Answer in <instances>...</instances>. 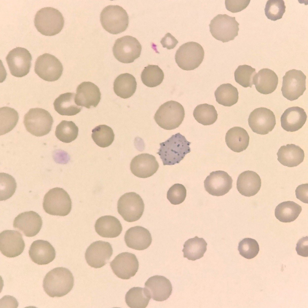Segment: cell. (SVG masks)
<instances>
[{"instance_id":"obj_1","label":"cell","mask_w":308,"mask_h":308,"mask_svg":"<svg viewBox=\"0 0 308 308\" xmlns=\"http://www.w3.org/2000/svg\"><path fill=\"white\" fill-rule=\"evenodd\" d=\"M74 279L68 269L58 267L48 273L43 282L44 290L49 296L60 297L67 294L72 289Z\"/></svg>"},{"instance_id":"obj_2","label":"cell","mask_w":308,"mask_h":308,"mask_svg":"<svg viewBox=\"0 0 308 308\" xmlns=\"http://www.w3.org/2000/svg\"><path fill=\"white\" fill-rule=\"evenodd\" d=\"M190 143L184 136L177 133L160 143V148L157 154L163 165H174L179 163L186 155L190 152Z\"/></svg>"},{"instance_id":"obj_3","label":"cell","mask_w":308,"mask_h":308,"mask_svg":"<svg viewBox=\"0 0 308 308\" xmlns=\"http://www.w3.org/2000/svg\"><path fill=\"white\" fill-rule=\"evenodd\" d=\"M64 23L62 13L51 7L42 8L38 11L34 20L37 30L46 36H53L59 33L62 29Z\"/></svg>"},{"instance_id":"obj_4","label":"cell","mask_w":308,"mask_h":308,"mask_svg":"<svg viewBox=\"0 0 308 308\" xmlns=\"http://www.w3.org/2000/svg\"><path fill=\"white\" fill-rule=\"evenodd\" d=\"M183 107L180 103L171 100L162 105L155 113L154 118L161 128L171 130L178 128L185 116Z\"/></svg>"},{"instance_id":"obj_5","label":"cell","mask_w":308,"mask_h":308,"mask_svg":"<svg viewBox=\"0 0 308 308\" xmlns=\"http://www.w3.org/2000/svg\"><path fill=\"white\" fill-rule=\"evenodd\" d=\"M72 202L68 193L60 187L53 188L45 195L43 207L47 213L53 215L64 216L72 209Z\"/></svg>"},{"instance_id":"obj_6","label":"cell","mask_w":308,"mask_h":308,"mask_svg":"<svg viewBox=\"0 0 308 308\" xmlns=\"http://www.w3.org/2000/svg\"><path fill=\"white\" fill-rule=\"evenodd\" d=\"M100 19L103 28L113 34L125 31L129 22L126 11L118 5H111L105 7L101 13Z\"/></svg>"},{"instance_id":"obj_7","label":"cell","mask_w":308,"mask_h":308,"mask_svg":"<svg viewBox=\"0 0 308 308\" xmlns=\"http://www.w3.org/2000/svg\"><path fill=\"white\" fill-rule=\"evenodd\" d=\"M53 119L50 113L41 108L30 109L25 115L23 123L27 131L32 134L41 137L51 130Z\"/></svg>"},{"instance_id":"obj_8","label":"cell","mask_w":308,"mask_h":308,"mask_svg":"<svg viewBox=\"0 0 308 308\" xmlns=\"http://www.w3.org/2000/svg\"><path fill=\"white\" fill-rule=\"evenodd\" d=\"M205 55L202 46L194 42L183 44L177 51L175 59L181 69L185 70H193L198 67L203 61Z\"/></svg>"},{"instance_id":"obj_9","label":"cell","mask_w":308,"mask_h":308,"mask_svg":"<svg viewBox=\"0 0 308 308\" xmlns=\"http://www.w3.org/2000/svg\"><path fill=\"white\" fill-rule=\"evenodd\" d=\"M239 23L235 17L226 14H219L209 25L210 31L216 39L224 43L233 40L238 35Z\"/></svg>"},{"instance_id":"obj_10","label":"cell","mask_w":308,"mask_h":308,"mask_svg":"<svg viewBox=\"0 0 308 308\" xmlns=\"http://www.w3.org/2000/svg\"><path fill=\"white\" fill-rule=\"evenodd\" d=\"M144 204L141 197L134 192L126 193L117 203V210L124 220L132 222L138 220L144 211Z\"/></svg>"},{"instance_id":"obj_11","label":"cell","mask_w":308,"mask_h":308,"mask_svg":"<svg viewBox=\"0 0 308 308\" xmlns=\"http://www.w3.org/2000/svg\"><path fill=\"white\" fill-rule=\"evenodd\" d=\"M141 45L135 37L126 35L116 40L112 48L113 55L119 62L130 63L140 57Z\"/></svg>"},{"instance_id":"obj_12","label":"cell","mask_w":308,"mask_h":308,"mask_svg":"<svg viewBox=\"0 0 308 308\" xmlns=\"http://www.w3.org/2000/svg\"><path fill=\"white\" fill-rule=\"evenodd\" d=\"M63 70V65L54 55L45 53L37 58L35 64L34 71L39 77L48 82L58 80Z\"/></svg>"},{"instance_id":"obj_13","label":"cell","mask_w":308,"mask_h":308,"mask_svg":"<svg viewBox=\"0 0 308 308\" xmlns=\"http://www.w3.org/2000/svg\"><path fill=\"white\" fill-rule=\"evenodd\" d=\"M306 79L301 70L292 69L286 72L283 77L281 88L283 96L290 101L297 99L306 90Z\"/></svg>"},{"instance_id":"obj_14","label":"cell","mask_w":308,"mask_h":308,"mask_svg":"<svg viewBox=\"0 0 308 308\" xmlns=\"http://www.w3.org/2000/svg\"><path fill=\"white\" fill-rule=\"evenodd\" d=\"M32 57L26 49L17 47L10 51L6 60L11 74L17 77H22L29 72Z\"/></svg>"},{"instance_id":"obj_15","label":"cell","mask_w":308,"mask_h":308,"mask_svg":"<svg viewBox=\"0 0 308 308\" xmlns=\"http://www.w3.org/2000/svg\"><path fill=\"white\" fill-rule=\"evenodd\" d=\"M248 125L253 132L265 135L274 129L276 124L273 112L267 108L261 107L254 109L250 114Z\"/></svg>"},{"instance_id":"obj_16","label":"cell","mask_w":308,"mask_h":308,"mask_svg":"<svg viewBox=\"0 0 308 308\" xmlns=\"http://www.w3.org/2000/svg\"><path fill=\"white\" fill-rule=\"evenodd\" d=\"M110 266L113 273L118 277L128 279L136 274L138 270L139 263L134 254L124 252L116 256L110 262Z\"/></svg>"},{"instance_id":"obj_17","label":"cell","mask_w":308,"mask_h":308,"mask_svg":"<svg viewBox=\"0 0 308 308\" xmlns=\"http://www.w3.org/2000/svg\"><path fill=\"white\" fill-rule=\"evenodd\" d=\"M112 254L113 249L109 242L98 241L92 243L87 248L85 257L89 266L98 268L107 263Z\"/></svg>"},{"instance_id":"obj_18","label":"cell","mask_w":308,"mask_h":308,"mask_svg":"<svg viewBox=\"0 0 308 308\" xmlns=\"http://www.w3.org/2000/svg\"><path fill=\"white\" fill-rule=\"evenodd\" d=\"M22 235L19 231L5 230L0 234V250L8 257H14L22 254L25 247Z\"/></svg>"},{"instance_id":"obj_19","label":"cell","mask_w":308,"mask_h":308,"mask_svg":"<svg viewBox=\"0 0 308 308\" xmlns=\"http://www.w3.org/2000/svg\"><path fill=\"white\" fill-rule=\"evenodd\" d=\"M233 180L228 174L222 171H213L204 181L205 190L214 196H220L227 193L232 187Z\"/></svg>"},{"instance_id":"obj_20","label":"cell","mask_w":308,"mask_h":308,"mask_svg":"<svg viewBox=\"0 0 308 308\" xmlns=\"http://www.w3.org/2000/svg\"><path fill=\"white\" fill-rule=\"evenodd\" d=\"M42 225L41 216L33 211H25L18 214L13 221V227L22 232L26 236H35L40 231Z\"/></svg>"},{"instance_id":"obj_21","label":"cell","mask_w":308,"mask_h":308,"mask_svg":"<svg viewBox=\"0 0 308 308\" xmlns=\"http://www.w3.org/2000/svg\"><path fill=\"white\" fill-rule=\"evenodd\" d=\"M159 164L155 157L148 153H142L135 156L130 165L131 171L135 176L141 178L151 177L156 173Z\"/></svg>"},{"instance_id":"obj_22","label":"cell","mask_w":308,"mask_h":308,"mask_svg":"<svg viewBox=\"0 0 308 308\" xmlns=\"http://www.w3.org/2000/svg\"><path fill=\"white\" fill-rule=\"evenodd\" d=\"M145 288L153 300L162 301L167 300L171 295L172 284L164 276L155 275L149 278L145 283Z\"/></svg>"},{"instance_id":"obj_23","label":"cell","mask_w":308,"mask_h":308,"mask_svg":"<svg viewBox=\"0 0 308 308\" xmlns=\"http://www.w3.org/2000/svg\"><path fill=\"white\" fill-rule=\"evenodd\" d=\"M101 94L98 87L90 82H82L77 87L75 102L79 106L88 109L96 107L101 99Z\"/></svg>"},{"instance_id":"obj_24","label":"cell","mask_w":308,"mask_h":308,"mask_svg":"<svg viewBox=\"0 0 308 308\" xmlns=\"http://www.w3.org/2000/svg\"><path fill=\"white\" fill-rule=\"evenodd\" d=\"M29 256L34 263L40 265L47 264L56 257L54 248L47 241L38 240L34 241L29 251Z\"/></svg>"},{"instance_id":"obj_25","label":"cell","mask_w":308,"mask_h":308,"mask_svg":"<svg viewBox=\"0 0 308 308\" xmlns=\"http://www.w3.org/2000/svg\"><path fill=\"white\" fill-rule=\"evenodd\" d=\"M124 240L127 246L137 250L146 249L151 245L152 237L149 231L140 226L131 227L126 232Z\"/></svg>"},{"instance_id":"obj_26","label":"cell","mask_w":308,"mask_h":308,"mask_svg":"<svg viewBox=\"0 0 308 308\" xmlns=\"http://www.w3.org/2000/svg\"><path fill=\"white\" fill-rule=\"evenodd\" d=\"M307 118L304 109L298 106L288 108L281 117L282 128L287 131L293 132L300 129L305 124Z\"/></svg>"},{"instance_id":"obj_27","label":"cell","mask_w":308,"mask_h":308,"mask_svg":"<svg viewBox=\"0 0 308 308\" xmlns=\"http://www.w3.org/2000/svg\"><path fill=\"white\" fill-rule=\"evenodd\" d=\"M261 185V180L259 175L254 171L249 170L240 174L236 183L239 192L247 197L256 195L260 190Z\"/></svg>"},{"instance_id":"obj_28","label":"cell","mask_w":308,"mask_h":308,"mask_svg":"<svg viewBox=\"0 0 308 308\" xmlns=\"http://www.w3.org/2000/svg\"><path fill=\"white\" fill-rule=\"evenodd\" d=\"M253 82L258 92L267 94L272 93L276 90L278 83V78L273 71L263 68L255 74Z\"/></svg>"},{"instance_id":"obj_29","label":"cell","mask_w":308,"mask_h":308,"mask_svg":"<svg viewBox=\"0 0 308 308\" xmlns=\"http://www.w3.org/2000/svg\"><path fill=\"white\" fill-rule=\"evenodd\" d=\"M277 155L279 162L289 167L298 166L303 162L304 158L303 150L299 146L293 144L281 146Z\"/></svg>"},{"instance_id":"obj_30","label":"cell","mask_w":308,"mask_h":308,"mask_svg":"<svg viewBox=\"0 0 308 308\" xmlns=\"http://www.w3.org/2000/svg\"><path fill=\"white\" fill-rule=\"evenodd\" d=\"M94 227L96 232L100 236L113 238L121 233L122 227L119 220L110 215L102 216L96 220Z\"/></svg>"},{"instance_id":"obj_31","label":"cell","mask_w":308,"mask_h":308,"mask_svg":"<svg viewBox=\"0 0 308 308\" xmlns=\"http://www.w3.org/2000/svg\"><path fill=\"white\" fill-rule=\"evenodd\" d=\"M225 141L229 148L234 152H239L246 149L249 142L247 131L239 127L230 129L225 136Z\"/></svg>"},{"instance_id":"obj_32","label":"cell","mask_w":308,"mask_h":308,"mask_svg":"<svg viewBox=\"0 0 308 308\" xmlns=\"http://www.w3.org/2000/svg\"><path fill=\"white\" fill-rule=\"evenodd\" d=\"M54 109L62 116H72L81 110L82 107L75 102V94L67 92L60 94L53 103Z\"/></svg>"},{"instance_id":"obj_33","label":"cell","mask_w":308,"mask_h":308,"mask_svg":"<svg viewBox=\"0 0 308 308\" xmlns=\"http://www.w3.org/2000/svg\"><path fill=\"white\" fill-rule=\"evenodd\" d=\"M137 83L135 78L128 73L121 74L115 79L113 89L118 96L126 99L132 96L135 92Z\"/></svg>"},{"instance_id":"obj_34","label":"cell","mask_w":308,"mask_h":308,"mask_svg":"<svg viewBox=\"0 0 308 308\" xmlns=\"http://www.w3.org/2000/svg\"><path fill=\"white\" fill-rule=\"evenodd\" d=\"M207 243L202 238L197 236L189 239L183 245V257L195 261L202 257L207 250Z\"/></svg>"},{"instance_id":"obj_35","label":"cell","mask_w":308,"mask_h":308,"mask_svg":"<svg viewBox=\"0 0 308 308\" xmlns=\"http://www.w3.org/2000/svg\"><path fill=\"white\" fill-rule=\"evenodd\" d=\"M302 211L301 207L291 201L283 202L276 207L275 215L280 222L290 223L295 220Z\"/></svg>"},{"instance_id":"obj_36","label":"cell","mask_w":308,"mask_h":308,"mask_svg":"<svg viewBox=\"0 0 308 308\" xmlns=\"http://www.w3.org/2000/svg\"><path fill=\"white\" fill-rule=\"evenodd\" d=\"M151 298L145 288L134 287L127 292L125 301L130 308H145L148 305Z\"/></svg>"},{"instance_id":"obj_37","label":"cell","mask_w":308,"mask_h":308,"mask_svg":"<svg viewBox=\"0 0 308 308\" xmlns=\"http://www.w3.org/2000/svg\"><path fill=\"white\" fill-rule=\"evenodd\" d=\"M216 101L225 106H231L238 102L239 92L237 88L229 83L219 86L214 92Z\"/></svg>"},{"instance_id":"obj_38","label":"cell","mask_w":308,"mask_h":308,"mask_svg":"<svg viewBox=\"0 0 308 308\" xmlns=\"http://www.w3.org/2000/svg\"><path fill=\"white\" fill-rule=\"evenodd\" d=\"M193 115L197 122L204 125L214 123L217 120L218 116L214 106L207 103L197 105L193 111Z\"/></svg>"},{"instance_id":"obj_39","label":"cell","mask_w":308,"mask_h":308,"mask_svg":"<svg viewBox=\"0 0 308 308\" xmlns=\"http://www.w3.org/2000/svg\"><path fill=\"white\" fill-rule=\"evenodd\" d=\"M78 132V128L73 122L63 120L57 126L55 135L60 141L68 143L77 138Z\"/></svg>"},{"instance_id":"obj_40","label":"cell","mask_w":308,"mask_h":308,"mask_svg":"<svg viewBox=\"0 0 308 308\" xmlns=\"http://www.w3.org/2000/svg\"><path fill=\"white\" fill-rule=\"evenodd\" d=\"M141 78L143 83L147 86L156 87L162 82L164 73L158 66L149 65L142 72Z\"/></svg>"},{"instance_id":"obj_41","label":"cell","mask_w":308,"mask_h":308,"mask_svg":"<svg viewBox=\"0 0 308 308\" xmlns=\"http://www.w3.org/2000/svg\"><path fill=\"white\" fill-rule=\"evenodd\" d=\"M91 137L98 146L104 148L111 145L113 142L115 135L111 128L105 125L96 126L92 131Z\"/></svg>"},{"instance_id":"obj_42","label":"cell","mask_w":308,"mask_h":308,"mask_svg":"<svg viewBox=\"0 0 308 308\" xmlns=\"http://www.w3.org/2000/svg\"><path fill=\"white\" fill-rule=\"evenodd\" d=\"M19 119L18 113L14 109L3 107L0 108V135L11 131L16 126Z\"/></svg>"},{"instance_id":"obj_43","label":"cell","mask_w":308,"mask_h":308,"mask_svg":"<svg viewBox=\"0 0 308 308\" xmlns=\"http://www.w3.org/2000/svg\"><path fill=\"white\" fill-rule=\"evenodd\" d=\"M256 74V69L251 66L243 65L238 66L234 72L236 82L244 88H251L253 79Z\"/></svg>"},{"instance_id":"obj_44","label":"cell","mask_w":308,"mask_h":308,"mask_svg":"<svg viewBox=\"0 0 308 308\" xmlns=\"http://www.w3.org/2000/svg\"><path fill=\"white\" fill-rule=\"evenodd\" d=\"M0 201H5L14 194L17 183L13 177L6 173H0Z\"/></svg>"},{"instance_id":"obj_45","label":"cell","mask_w":308,"mask_h":308,"mask_svg":"<svg viewBox=\"0 0 308 308\" xmlns=\"http://www.w3.org/2000/svg\"><path fill=\"white\" fill-rule=\"evenodd\" d=\"M285 8V2L283 0H269L265 5V13L268 19L276 21L282 18Z\"/></svg>"},{"instance_id":"obj_46","label":"cell","mask_w":308,"mask_h":308,"mask_svg":"<svg viewBox=\"0 0 308 308\" xmlns=\"http://www.w3.org/2000/svg\"><path fill=\"white\" fill-rule=\"evenodd\" d=\"M238 250L242 256L250 259L254 258L258 254L259 251V246L255 239L246 238L239 242Z\"/></svg>"},{"instance_id":"obj_47","label":"cell","mask_w":308,"mask_h":308,"mask_svg":"<svg viewBox=\"0 0 308 308\" xmlns=\"http://www.w3.org/2000/svg\"><path fill=\"white\" fill-rule=\"evenodd\" d=\"M186 195V190L182 184L176 183L172 186L168 190L167 197L170 203L177 205L182 203Z\"/></svg>"},{"instance_id":"obj_48","label":"cell","mask_w":308,"mask_h":308,"mask_svg":"<svg viewBox=\"0 0 308 308\" xmlns=\"http://www.w3.org/2000/svg\"><path fill=\"white\" fill-rule=\"evenodd\" d=\"M250 0H225L226 8L232 13L240 12L249 5Z\"/></svg>"},{"instance_id":"obj_49","label":"cell","mask_w":308,"mask_h":308,"mask_svg":"<svg viewBox=\"0 0 308 308\" xmlns=\"http://www.w3.org/2000/svg\"><path fill=\"white\" fill-rule=\"evenodd\" d=\"M308 240V236L303 237L297 242L296 250L297 254L304 257H307Z\"/></svg>"},{"instance_id":"obj_50","label":"cell","mask_w":308,"mask_h":308,"mask_svg":"<svg viewBox=\"0 0 308 308\" xmlns=\"http://www.w3.org/2000/svg\"><path fill=\"white\" fill-rule=\"evenodd\" d=\"M308 183L302 184L298 186L295 190L297 198L305 203H308Z\"/></svg>"},{"instance_id":"obj_51","label":"cell","mask_w":308,"mask_h":308,"mask_svg":"<svg viewBox=\"0 0 308 308\" xmlns=\"http://www.w3.org/2000/svg\"><path fill=\"white\" fill-rule=\"evenodd\" d=\"M178 42L175 38L170 33L166 34L160 41L162 47L169 50L174 48Z\"/></svg>"}]
</instances>
